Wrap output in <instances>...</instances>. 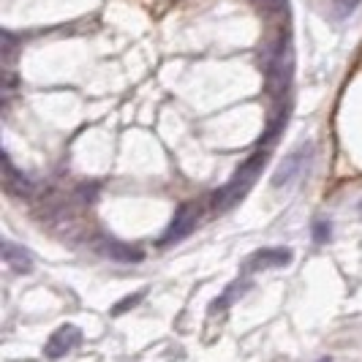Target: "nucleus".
<instances>
[{"label":"nucleus","mask_w":362,"mask_h":362,"mask_svg":"<svg viewBox=\"0 0 362 362\" xmlns=\"http://www.w3.org/2000/svg\"><path fill=\"white\" fill-rule=\"evenodd\" d=\"M264 161H267V153H254L248 161L237 169L235 177L226 182L216 194V199H213V207H216L218 213H221V210H229L235 202H240L248 194V188H251V182L256 180V175L262 172V163Z\"/></svg>","instance_id":"obj_1"},{"label":"nucleus","mask_w":362,"mask_h":362,"mask_svg":"<svg viewBox=\"0 0 362 362\" xmlns=\"http://www.w3.org/2000/svg\"><path fill=\"white\" fill-rule=\"evenodd\" d=\"M262 66L267 74V85L272 93H284L291 82V69H294V60H291V47L289 41L281 36L278 41H272L270 47L264 49L262 57Z\"/></svg>","instance_id":"obj_2"},{"label":"nucleus","mask_w":362,"mask_h":362,"mask_svg":"<svg viewBox=\"0 0 362 362\" xmlns=\"http://www.w3.org/2000/svg\"><path fill=\"white\" fill-rule=\"evenodd\" d=\"M197 223H199V207L197 204H182L180 210L175 213V218H172V223H169L166 235L161 237V243L169 245V243L185 240V237L197 229Z\"/></svg>","instance_id":"obj_3"},{"label":"nucleus","mask_w":362,"mask_h":362,"mask_svg":"<svg viewBox=\"0 0 362 362\" xmlns=\"http://www.w3.org/2000/svg\"><path fill=\"white\" fill-rule=\"evenodd\" d=\"M308 156H310V147L305 145V142L297 147V150H291L289 156L284 158V163L275 169V175H272V185H275V188L289 185V182L303 172V166H305V161H308Z\"/></svg>","instance_id":"obj_4"},{"label":"nucleus","mask_w":362,"mask_h":362,"mask_svg":"<svg viewBox=\"0 0 362 362\" xmlns=\"http://www.w3.org/2000/svg\"><path fill=\"white\" fill-rule=\"evenodd\" d=\"M79 341H82V332H79L76 327H71V325L60 327L52 338L47 341V346H44V354H47L49 360H60V357H66V354H69V351H71Z\"/></svg>","instance_id":"obj_5"},{"label":"nucleus","mask_w":362,"mask_h":362,"mask_svg":"<svg viewBox=\"0 0 362 362\" xmlns=\"http://www.w3.org/2000/svg\"><path fill=\"white\" fill-rule=\"evenodd\" d=\"M291 262L289 248H267V251H256L254 259L245 264L248 270H264V267H284Z\"/></svg>","instance_id":"obj_6"},{"label":"nucleus","mask_w":362,"mask_h":362,"mask_svg":"<svg viewBox=\"0 0 362 362\" xmlns=\"http://www.w3.org/2000/svg\"><path fill=\"white\" fill-rule=\"evenodd\" d=\"M3 262H6V267H11V270L19 272V275L33 270V259H30V254H28L25 248L14 245L11 240H3Z\"/></svg>","instance_id":"obj_7"},{"label":"nucleus","mask_w":362,"mask_h":362,"mask_svg":"<svg viewBox=\"0 0 362 362\" xmlns=\"http://www.w3.org/2000/svg\"><path fill=\"white\" fill-rule=\"evenodd\" d=\"M98 251H101V256L115 259V262H139L142 259V254L136 248H131V245L120 243V240H101L98 243Z\"/></svg>","instance_id":"obj_8"},{"label":"nucleus","mask_w":362,"mask_h":362,"mask_svg":"<svg viewBox=\"0 0 362 362\" xmlns=\"http://www.w3.org/2000/svg\"><path fill=\"white\" fill-rule=\"evenodd\" d=\"M3 175H6V188L8 191H14V194H30V180L22 175V172H17V166L11 163V158L6 156V166H3Z\"/></svg>","instance_id":"obj_9"},{"label":"nucleus","mask_w":362,"mask_h":362,"mask_svg":"<svg viewBox=\"0 0 362 362\" xmlns=\"http://www.w3.org/2000/svg\"><path fill=\"white\" fill-rule=\"evenodd\" d=\"M142 297H145V289L142 291H136V294H128L123 303H117L115 308H112V316H120V313H126V310H131V308H136L139 303H142Z\"/></svg>","instance_id":"obj_10"},{"label":"nucleus","mask_w":362,"mask_h":362,"mask_svg":"<svg viewBox=\"0 0 362 362\" xmlns=\"http://www.w3.org/2000/svg\"><path fill=\"white\" fill-rule=\"evenodd\" d=\"M313 232H316V235H313L316 243H325V240H329V223H316Z\"/></svg>","instance_id":"obj_11"},{"label":"nucleus","mask_w":362,"mask_h":362,"mask_svg":"<svg viewBox=\"0 0 362 362\" xmlns=\"http://www.w3.org/2000/svg\"><path fill=\"white\" fill-rule=\"evenodd\" d=\"M256 3L264 6V8H270V11H281L286 6V0H256Z\"/></svg>","instance_id":"obj_12"}]
</instances>
